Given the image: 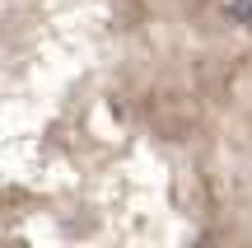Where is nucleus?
Segmentation results:
<instances>
[{"instance_id": "1", "label": "nucleus", "mask_w": 252, "mask_h": 248, "mask_svg": "<svg viewBox=\"0 0 252 248\" xmlns=\"http://www.w3.org/2000/svg\"><path fill=\"white\" fill-rule=\"evenodd\" d=\"M229 19H238V24H252V0H229Z\"/></svg>"}]
</instances>
